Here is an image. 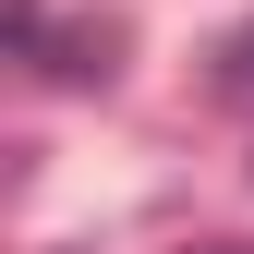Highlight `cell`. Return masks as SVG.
<instances>
[{
  "label": "cell",
  "instance_id": "obj_3",
  "mask_svg": "<svg viewBox=\"0 0 254 254\" xmlns=\"http://www.w3.org/2000/svg\"><path fill=\"white\" fill-rule=\"evenodd\" d=\"M182 254H254V242H182Z\"/></svg>",
  "mask_w": 254,
  "mask_h": 254
},
{
  "label": "cell",
  "instance_id": "obj_1",
  "mask_svg": "<svg viewBox=\"0 0 254 254\" xmlns=\"http://www.w3.org/2000/svg\"><path fill=\"white\" fill-rule=\"evenodd\" d=\"M24 61H37L49 85H109V73H121V24H49Z\"/></svg>",
  "mask_w": 254,
  "mask_h": 254
},
{
  "label": "cell",
  "instance_id": "obj_2",
  "mask_svg": "<svg viewBox=\"0 0 254 254\" xmlns=\"http://www.w3.org/2000/svg\"><path fill=\"white\" fill-rule=\"evenodd\" d=\"M206 85H218L230 109H254V12L230 24V37H218V61H206Z\"/></svg>",
  "mask_w": 254,
  "mask_h": 254
}]
</instances>
